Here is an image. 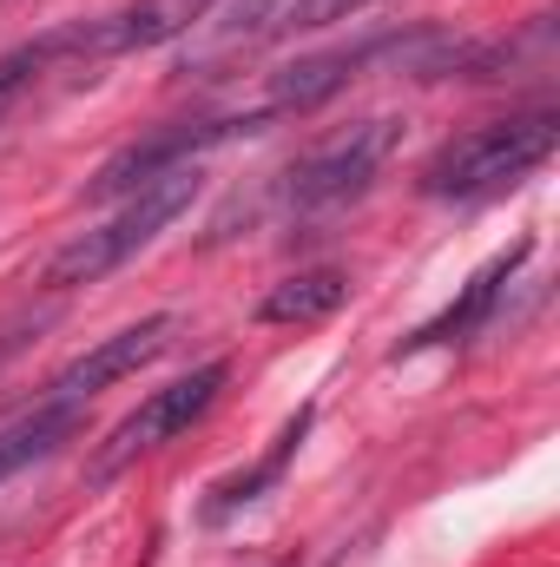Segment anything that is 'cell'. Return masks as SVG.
Here are the masks:
<instances>
[{
  "mask_svg": "<svg viewBox=\"0 0 560 567\" xmlns=\"http://www.w3.org/2000/svg\"><path fill=\"white\" fill-rule=\"evenodd\" d=\"M86 435V403H33L13 423H0V482H13L33 462H53L66 442Z\"/></svg>",
  "mask_w": 560,
  "mask_h": 567,
  "instance_id": "12",
  "label": "cell"
},
{
  "mask_svg": "<svg viewBox=\"0 0 560 567\" xmlns=\"http://www.w3.org/2000/svg\"><path fill=\"white\" fill-rule=\"evenodd\" d=\"M528 251H535V238H515L508 251H495L475 278L462 284V297H448L428 323H416L390 357L403 363V357H422V350H442V343H468V337H481L488 323H495V310H501V297H508V284L521 278V265H528Z\"/></svg>",
  "mask_w": 560,
  "mask_h": 567,
  "instance_id": "9",
  "label": "cell"
},
{
  "mask_svg": "<svg viewBox=\"0 0 560 567\" xmlns=\"http://www.w3.org/2000/svg\"><path fill=\"white\" fill-rule=\"evenodd\" d=\"M396 145H403V120H396V113L350 120V126L323 133L317 145H303L283 172H271L265 192L245 205V218H251V225L271 218V225H290V231L323 225V218H336V212H350L356 198L376 192V178H383V165L396 158Z\"/></svg>",
  "mask_w": 560,
  "mask_h": 567,
  "instance_id": "1",
  "label": "cell"
},
{
  "mask_svg": "<svg viewBox=\"0 0 560 567\" xmlns=\"http://www.w3.org/2000/svg\"><path fill=\"white\" fill-rule=\"evenodd\" d=\"M560 145V113L541 106H521V113H501V120H481L455 140H442L416 172V192L435 205H481V198H501L515 185H528Z\"/></svg>",
  "mask_w": 560,
  "mask_h": 567,
  "instance_id": "2",
  "label": "cell"
},
{
  "mask_svg": "<svg viewBox=\"0 0 560 567\" xmlns=\"http://www.w3.org/2000/svg\"><path fill=\"white\" fill-rule=\"evenodd\" d=\"M33 330H40V317H33V323H27V317H20V323H0V370H7V363L33 343Z\"/></svg>",
  "mask_w": 560,
  "mask_h": 567,
  "instance_id": "13",
  "label": "cell"
},
{
  "mask_svg": "<svg viewBox=\"0 0 560 567\" xmlns=\"http://www.w3.org/2000/svg\"><path fill=\"white\" fill-rule=\"evenodd\" d=\"M225 383H231V357H205V363H191L185 377H172L165 390H152L133 416H120V423L106 429V442H100L93 462H86V482H113V475L133 468L139 455L178 442L185 429H198L211 410H218Z\"/></svg>",
  "mask_w": 560,
  "mask_h": 567,
  "instance_id": "4",
  "label": "cell"
},
{
  "mask_svg": "<svg viewBox=\"0 0 560 567\" xmlns=\"http://www.w3.org/2000/svg\"><path fill=\"white\" fill-rule=\"evenodd\" d=\"M178 330H185V317H178V310H152V317H139V323H126V330L100 337L93 350H80L73 363H60V370L40 383V396H33V403H93L100 390H113V383L139 377L145 363H158V357L178 343Z\"/></svg>",
  "mask_w": 560,
  "mask_h": 567,
  "instance_id": "6",
  "label": "cell"
},
{
  "mask_svg": "<svg viewBox=\"0 0 560 567\" xmlns=\"http://www.w3.org/2000/svg\"><path fill=\"white\" fill-rule=\"evenodd\" d=\"M198 192H205V172H198V165L165 172V178H152L139 192H126L100 225L73 231V238L40 265V290H46V297H66V290H86V284H106L113 271H126L139 251H152V245L198 205Z\"/></svg>",
  "mask_w": 560,
  "mask_h": 567,
  "instance_id": "3",
  "label": "cell"
},
{
  "mask_svg": "<svg viewBox=\"0 0 560 567\" xmlns=\"http://www.w3.org/2000/svg\"><path fill=\"white\" fill-rule=\"evenodd\" d=\"M265 126H258V113L251 106H238V113H198V120H172V126H152L139 140H126L93 178H86V205H120L126 192H139L152 178H165V172H185V165H198L205 152H218V145L231 140H258Z\"/></svg>",
  "mask_w": 560,
  "mask_h": 567,
  "instance_id": "5",
  "label": "cell"
},
{
  "mask_svg": "<svg viewBox=\"0 0 560 567\" xmlns=\"http://www.w3.org/2000/svg\"><path fill=\"white\" fill-rule=\"evenodd\" d=\"M343 303H350V271L343 265H310V271H290L258 297V323L310 330V323H330Z\"/></svg>",
  "mask_w": 560,
  "mask_h": 567,
  "instance_id": "11",
  "label": "cell"
},
{
  "mask_svg": "<svg viewBox=\"0 0 560 567\" xmlns=\"http://www.w3.org/2000/svg\"><path fill=\"white\" fill-rule=\"evenodd\" d=\"M278 567H303V561H297V555H283V561H278Z\"/></svg>",
  "mask_w": 560,
  "mask_h": 567,
  "instance_id": "14",
  "label": "cell"
},
{
  "mask_svg": "<svg viewBox=\"0 0 560 567\" xmlns=\"http://www.w3.org/2000/svg\"><path fill=\"white\" fill-rule=\"evenodd\" d=\"M363 7H376V0H231V13L218 20L211 47H205L198 60H185L178 73H191V66H225V60H238V53H265V47H283V40L317 33V27H343V20H356Z\"/></svg>",
  "mask_w": 560,
  "mask_h": 567,
  "instance_id": "7",
  "label": "cell"
},
{
  "mask_svg": "<svg viewBox=\"0 0 560 567\" xmlns=\"http://www.w3.org/2000/svg\"><path fill=\"white\" fill-rule=\"evenodd\" d=\"M218 13V0H120L93 20H73V40H80V73L86 66H106V60H126V53H152V47H172L185 40L191 27H205Z\"/></svg>",
  "mask_w": 560,
  "mask_h": 567,
  "instance_id": "8",
  "label": "cell"
},
{
  "mask_svg": "<svg viewBox=\"0 0 560 567\" xmlns=\"http://www.w3.org/2000/svg\"><path fill=\"white\" fill-rule=\"evenodd\" d=\"M310 423H317V403H303L297 416H283V429L271 435V449H265V455H251L245 468H231L225 482H211V488H205L198 522H205V528H225V522H238L245 508H258L265 495H278L283 475H290V462H297V449L310 442Z\"/></svg>",
  "mask_w": 560,
  "mask_h": 567,
  "instance_id": "10",
  "label": "cell"
}]
</instances>
